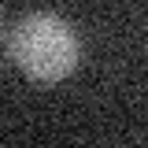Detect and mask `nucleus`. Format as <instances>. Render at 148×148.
I'll return each mask as SVG.
<instances>
[{
  "label": "nucleus",
  "instance_id": "1",
  "mask_svg": "<svg viewBox=\"0 0 148 148\" xmlns=\"http://www.w3.org/2000/svg\"><path fill=\"white\" fill-rule=\"evenodd\" d=\"M8 56L34 82H63L67 74H74L82 48H78V34L71 30V22H63L52 11H34L11 26Z\"/></svg>",
  "mask_w": 148,
  "mask_h": 148
}]
</instances>
